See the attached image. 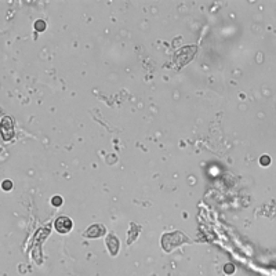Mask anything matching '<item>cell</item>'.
I'll return each instance as SVG.
<instances>
[{
  "label": "cell",
  "mask_w": 276,
  "mask_h": 276,
  "mask_svg": "<svg viewBox=\"0 0 276 276\" xmlns=\"http://www.w3.org/2000/svg\"><path fill=\"white\" fill-rule=\"evenodd\" d=\"M55 229L58 231L59 233H68V232L72 229V221H71V218H68V217H59L58 220L55 221Z\"/></svg>",
  "instance_id": "cell-1"
},
{
  "label": "cell",
  "mask_w": 276,
  "mask_h": 276,
  "mask_svg": "<svg viewBox=\"0 0 276 276\" xmlns=\"http://www.w3.org/2000/svg\"><path fill=\"white\" fill-rule=\"evenodd\" d=\"M51 203H52V206H61L62 204V199H61V196H54Z\"/></svg>",
  "instance_id": "cell-2"
},
{
  "label": "cell",
  "mask_w": 276,
  "mask_h": 276,
  "mask_svg": "<svg viewBox=\"0 0 276 276\" xmlns=\"http://www.w3.org/2000/svg\"><path fill=\"white\" fill-rule=\"evenodd\" d=\"M36 29H37V30L46 29V24L43 22V21H37V22H36Z\"/></svg>",
  "instance_id": "cell-3"
},
{
  "label": "cell",
  "mask_w": 276,
  "mask_h": 276,
  "mask_svg": "<svg viewBox=\"0 0 276 276\" xmlns=\"http://www.w3.org/2000/svg\"><path fill=\"white\" fill-rule=\"evenodd\" d=\"M260 161H261V164H262V166H268L271 160H269V157H268V156H262Z\"/></svg>",
  "instance_id": "cell-4"
},
{
  "label": "cell",
  "mask_w": 276,
  "mask_h": 276,
  "mask_svg": "<svg viewBox=\"0 0 276 276\" xmlns=\"http://www.w3.org/2000/svg\"><path fill=\"white\" fill-rule=\"evenodd\" d=\"M11 186H12V184H11L10 181H4V182H3V189H4V191H8Z\"/></svg>",
  "instance_id": "cell-5"
}]
</instances>
